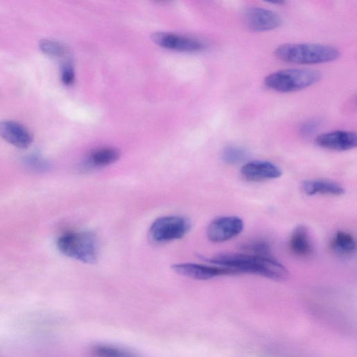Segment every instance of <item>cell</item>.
Listing matches in <instances>:
<instances>
[{"instance_id": "cell-15", "label": "cell", "mask_w": 357, "mask_h": 357, "mask_svg": "<svg viewBox=\"0 0 357 357\" xmlns=\"http://www.w3.org/2000/svg\"><path fill=\"white\" fill-rule=\"evenodd\" d=\"M289 248L293 254L298 257H306L312 254V243L305 226H298L293 230L289 241Z\"/></svg>"}, {"instance_id": "cell-9", "label": "cell", "mask_w": 357, "mask_h": 357, "mask_svg": "<svg viewBox=\"0 0 357 357\" xmlns=\"http://www.w3.org/2000/svg\"><path fill=\"white\" fill-rule=\"evenodd\" d=\"M282 174V169L277 165L266 160L250 161L241 169L242 177L252 182L276 179L280 177Z\"/></svg>"}, {"instance_id": "cell-23", "label": "cell", "mask_w": 357, "mask_h": 357, "mask_svg": "<svg viewBox=\"0 0 357 357\" xmlns=\"http://www.w3.org/2000/svg\"><path fill=\"white\" fill-rule=\"evenodd\" d=\"M314 123H307L305 124H304V126L302 127V130L305 132V133H308L311 131L313 130V129H314Z\"/></svg>"}, {"instance_id": "cell-14", "label": "cell", "mask_w": 357, "mask_h": 357, "mask_svg": "<svg viewBox=\"0 0 357 357\" xmlns=\"http://www.w3.org/2000/svg\"><path fill=\"white\" fill-rule=\"evenodd\" d=\"M303 192L309 196L324 195L340 196L344 193V188L339 183L327 179H308L302 182Z\"/></svg>"}, {"instance_id": "cell-3", "label": "cell", "mask_w": 357, "mask_h": 357, "mask_svg": "<svg viewBox=\"0 0 357 357\" xmlns=\"http://www.w3.org/2000/svg\"><path fill=\"white\" fill-rule=\"evenodd\" d=\"M56 246L63 255L85 264H94L98 258L97 239L91 231L65 233L58 238Z\"/></svg>"}, {"instance_id": "cell-12", "label": "cell", "mask_w": 357, "mask_h": 357, "mask_svg": "<svg viewBox=\"0 0 357 357\" xmlns=\"http://www.w3.org/2000/svg\"><path fill=\"white\" fill-rule=\"evenodd\" d=\"M0 137L20 149L27 148L33 141L32 134L26 127L9 120L0 121Z\"/></svg>"}, {"instance_id": "cell-7", "label": "cell", "mask_w": 357, "mask_h": 357, "mask_svg": "<svg viewBox=\"0 0 357 357\" xmlns=\"http://www.w3.org/2000/svg\"><path fill=\"white\" fill-rule=\"evenodd\" d=\"M151 38L155 43L162 47L181 52H196L206 47V44L201 40L172 33H154Z\"/></svg>"}, {"instance_id": "cell-21", "label": "cell", "mask_w": 357, "mask_h": 357, "mask_svg": "<svg viewBox=\"0 0 357 357\" xmlns=\"http://www.w3.org/2000/svg\"><path fill=\"white\" fill-rule=\"evenodd\" d=\"M61 79L65 85H71L74 82V70L70 63H65L63 65L61 71Z\"/></svg>"}, {"instance_id": "cell-1", "label": "cell", "mask_w": 357, "mask_h": 357, "mask_svg": "<svg viewBox=\"0 0 357 357\" xmlns=\"http://www.w3.org/2000/svg\"><path fill=\"white\" fill-rule=\"evenodd\" d=\"M211 264L225 267L238 273H252L272 280H282L289 275L286 267L273 257H261L248 253H225L206 259Z\"/></svg>"}, {"instance_id": "cell-19", "label": "cell", "mask_w": 357, "mask_h": 357, "mask_svg": "<svg viewBox=\"0 0 357 357\" xmlns=\"http://www.w3.org/2000/svg\"><path fill=\"white\" fill-rule=\"evenodd\" d=\"M247 156L246 151L239 146H229L222 152V160L229 165H236L243 162Z\"/></svg>"}, {"instance_id": "cell-16", "label": "cell", "mask_w": 357, "mask_h": 357, "mask_svg": "<svg viewBox=\"0 0 357 357\" xmlns=\"http://www.w3.org/2000/svg\"><path fill=\"white\" fill-rule=\"evenodd\" d=\"M331 248L335 253L341 256H347L354 252L356 243L351 234L340 230L334 234Z\"/></svg>"}, {"instance_id": "cell-6", "label": "cell", "mask_w": 357, "mask_h": 357, "mask_svg": "<svg viewBox=\"0 0 357 357\" xmlns=\"http://www.w3.org/2000/svg\"><path fill=\"white\" fill-rule=\"evenodd\" d=\"M244 227L243 220L235 215L220 216L213 219L206 229L208 238L214 243L231 240L241 233Z\"/></svg>"}, {"instance_id": "cell-5", "label": "cell", "mask_w": 357, "mask_h": 357, "mask_svg": "<svg viewBox=\"0 0 357 357\" xmlns=\"http://www.w3.org/2000/svg\"><path fill=\"white\" fill-rule=\"evenodd\" d=\"M188 219L178 215L158 218L151 225L149 236L155 243H166L183 238L190 230Z\"/></svg>"}, {"instance_id": "cell-17", "label": "cell", "mask_w": 357, "mask_h": 357, "mask_svg": "<svg viewBox=\"0 0 357 357\" xmlns=\"http://www.w3.org/2000/svg\"><path fill=\"white\" fill-rule=\"evenodd\" d=\"M91 354L95 357H140L123 348L107 344L93 347Z\"/></svg>"}, {"instance_id": "cell-20", "label": "cell", "mask_w": 357, "mask_h": 357, "mask_svg": "<svg viewBox=\"0 0 357 357\" xmlns=\"http://www.w3.org/2000/svg\"><path fill=\"white\" fill-rule=\"evenodd\" d=\"M41 51L50 56L58 57L62 56L65 53L64 47L58 42L44 39L39 45Z\"/></svg>"}, {"instance_id": "cell-13", "label": "cell", "mask_w": 357, "mask_h": 357, "mask_svg": "<svg viewBox=\"0 0 357 357\" xmlns=\"http://www.w3.org/2000/svg\"><path fill=\"white\" fill-rule=\"evenodd\" d=\"M120 157L119 150L112 147H102L92 151L86 158L81 169L102 168L115 162Z\"/></svg>"}, {"instance_id": "cell-4", "label": "cell", "mask_w": 357, "mask_h": 357, "mask_svg": "<svg viewBox=\"0 0 357 357\" xmlns=\"http://www.w3.org/2000/svg\"><path fill=\"white\" fill-rule=\"evenodd\" d=\"M321 77L318 70L307 68H289L278 70L267 75L265 85L279 92H292L307 88Z\"/></svg>"}, {"instance_id": "cell-2", "label": "cell", "mask_w": 357, "mask_h": 357, "mask_svg": "<svg viewBox=\"0 0 357 357\" xmlns=\"http://www.w3.org/2000/svg\"><path fill=\"white\" fill-rule=\"evenodd\" d=\"M275 56L283 61L298 64H317L338 58L335 47L314 43H285L275 50Z\"/></svg>"}, {"instance_id": "cell-18", "label": "cell", "mask_w": 357, "mask_h": 357, "mask_svg": "<svg viewBox=\"0 0 357 357\" xmlns=\"http://www.w3.org/2000/svg\"><path fill=\"white\" fill-rule=\"evenodd\" d=\"M243 252L261 257H273L268 243L264 240L257 239L242 245Z\"/></svg>"}, {"instance_id": "cell-22", "label": "cell", "mask_w": 357, "mask_h": 357, "mask_svg": "<svg viewBox=\"0 0 357 357\" xmlns=\"http://www.w3.org/2000/svg\"><path fill=\"white\" fill-rule=\"evenodd\" d=\"M26 163L33 169L44 171L48 169L49 164L38 155H31L27 158Z\"/></svg>"}, {"instance_id": "cell-10", "label": "cell", "mask_w": 357, "mask_h": 357, "mask_svg": "<svg viewBox=\"0 0 357 357\" xmlns=\"http://www.w3.org/2000/svg\"><path fill=\"white\" fill-rule=\"evenodd\" d=\"M248 26L255 31L273 30L280 26L281 19L275 13L261 7H250L245 13Z\"/></svg>"}, {"instance_id": "cell-8", "label": "cell", "mask_w": 357, "mask_h": 357, "mask_svg": "<svg viewBox=\"0 0 357 357\" xmlns=\"http://www.w3.org/2000/svg\"><path fill=\"white\" fill-rule=\"evenodd\" d=\"M172 268L176 273L196 280H209L217 276L236 274L232 270L219 266H208L195 263L173 264Z\"/></svg>"}, {"instance_id": "cell-11", "label": "cell", "mask_w": 357, "mask_h": 357, "mask_svg": "<svg viewBox=\"0 0 357 357\" xmlns=\"http://www.w3.org/2000/svg\"><path fill=\"white\" fill-rule=\"evenodd\" d=\"M315 142L318 146L326 149L343 151L356 146L357 137L354 132L336 130L318 135Z\"/></svg>"}]
</instances>
